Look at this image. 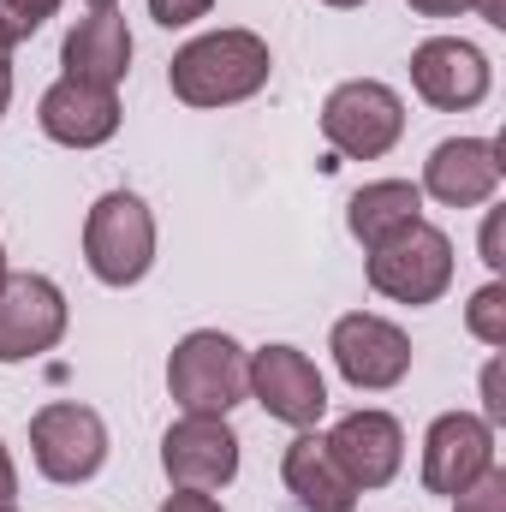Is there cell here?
<instances>
[{"instance_id": "ba28073f", "label": "cell", "mask_w": 506, "mask_h": 512, "mask_svg": "<svg viewBox=\"0 0 506 512\" xmlns=\"http://www.w3.org/2000/svg\"><path fill=\"white\" fill-rule=\"evenodd\" d=\"M245 382H251V393L262 399V411L274 423L310 429L328 411V382H322V370L298 346H262V352H251L245 358Z\"/></svg>"}, {"instance_id": "9a60e30c", "label": "cell", "mask_w": 506, "mask_h": 512, "mask_svg": "<svg viewBox=\"0 0 506 512\" xmlns=\"http://www.w3.org/2000/svg\"><path fill=\"white\" fill-rule=\"evenodd\" d=\"M42 131L66 149H96L120 131V96L114 90H96V84H78V78H60L48 96H42Z\"/></svg>"}, {"instance_id": "7a4b0ae2", "label": "cell", "mask_w": 506, "mask_h": 512, "mask_svg": "<svg viewBox=\"0 0 506 512\" xmlns=\"http://www.w3.org/2000/svg\"><path fill=\"white\" fill-rule=\"evenodd\" d=\"M167 387H173V399H179L191 417H227V411L251 393L239 340L221 334V328L185 334V340L173 346V358H167Z\"/></svg>"}, {"instance_id": "7c38bea8", "label": "cell", "mask_w": 506, "mask_h": 512, "mask_svg": "<svg viewBox=\"0 0 506 512\" xmlns=\"http://www.w3.org/2000/svg\"><path fill=\"white\" fill-rule=\"evenodd\" d=\"M322 441H328L334 465L358 483V495H364V489H387V483L399 477L405 429H399V417H387V411H346Z\"/></svg>"}, {"instance_id": "6da1fadb", "label": "cell", "mask_w": 506, "mask_h": 512, "mask_svg": "<svg viewBox=\"0 0 506 512\" xmlns=\"http://www.w3.org/2000/svg\"><path fill=\"white\" fill-rule=\"evenodd\" d=\"M268 66V42L256 30H209L173 54L167 78L185 108H233L268 84Z\"/></svg>"}, {"instance_id": "4316f807", "label": "cell", "mask_w": 506, "mask_h": 512, "mask_svg": "<svg viewBox=\"0 0 506 512\" xmlns=\"http://www.w3.org/2000/svg\"><path fill=\"white\" fill-rule=\"evenodd\" d=\"M6 102H12V48H0V120H6Z\"/></svg>"}, {"instance_id": "8fae6325", "label": "cell", "mask_w": 506, "mask_h": 512, "mask_svg": "<svg viewBox=\"0 0 506 512\" xmlns=\"http://www.w3.org/2000/svg\"><path fill=\"white\" fill-rule=\"evenodd\" d=\"M495 465V429L471 411H447L423 435V489L429 495H465Z\"/></svg>"}, {"instance_id": "5bb4252c", "label": "cell", "mask_w": 506, "mask_h": 512, "mask_svg": "<svg viewBox=\"0 0 506 512\" xmlns=\"http://www.w3.org/2000/svg\"><path fill=\"white\" fill-rule=\"evenodd\" d=\"M501 185V143L495 137H447L423 161V191L447 209H477Z\"/></svg>"}, {"instance_id": "f546056e", "label": "cell", "mask_w": 506, "mask_h": 512, "mask_svg": "<svg viewBox=\"0 0 506 512\" xmlns=\"http://www.w3.org/2000/svg\"><path fill=\"white\" fill-rule=\"evenodd\" d=\"M90 6H96V12H108V6H114V0H90Z\"/></svg>"}, {"instance_id": "2e32d148", "label": "cell", "mask_w": 506, "mask_h": 512, "mask_svg": "<svg viewBox=\"0 0 506 512\" xmlns=\"http://www.w3.org/2000/svg\"><path fill=\"white\" fill-rule=\"evenodd\" d=\"M60 60H66V78L96 84V90H114V84L126 78V66H131L126 18H120L114 6H108V12H90V18H78V30L66 36Z\"/></svg>"}, {"instance_id": "277c9868", "label": "cell", "mask_w": 506, "mask_h": 512, "mask_svg": "<svg viewBox=\"0 0 506 512\" xmlns=\"http://www.w3.org/2000/svg\"><path fill=\"white\" fill-rule=\"evenodd\" d=\"M370 286L393 304H435L453 286V239L429 221L399 227L370 251Z\"/></svg>"}, {"instance_id": "30bf717a", "label": "cell", "mask_w": 506, "mask_h": 512, "mask_svg": "<svg viewBox=\"0 0 506 512\" xmlns=\"http://www.w3.org/2000/svg\"><path fill=\"white\" fill-rule=\"evenodd\" d=\"M334 364L340 376L358 387V393H381V387H399L411 370V340L405 328H393L387 316L370 310H352L334 322Z\"/></svg>"}, {"instance_id": "d4e9b609", "label": "cell", "mask_w": 506, "mask_h": 512, "mask_svg": "<svg viewBox=\"0 0 506 512\" xmlns=\"http://www.w3.org/2000/svg\"><path fill=\"white\" fill-rule=\"evenodd\" d=\"M483 393H489V417H483V423H501V417H506V399H501V370H489V376H483Z\"/></svg>"}, {"instance_id": "44dd1931", "label": "cell", "mask_w": 506, "mask_h": 512, "mask_svg": "<svg viewBox=\"0 0 506 512\" xmlns=\"http://www.w3.org/2000/svg\"><path fill=\"white\" fill-rule=\"evenodd\" d=\"M453 501H459V512H506V471L489 465V471H483L465 495H453Z\"/></svg>"}, {"instance_id": "5b68a950", "label": "cell", "mask_w": 506, "mask_h": 512, "mask_svg": "<svg viewBox=\"0 0 506 512\" xmlns=\"http://www.w3.org/2000/svg\"><path fill=\"white\" fill-rule=\"evenodd\" d=\"M30 453L48 483H90L108 459V423L78 399H54L30 417Z\"/></svg>"}, {"instance_id": "7402d4cb", "label": "cell", "mask_w": 506, "mask_h": 512, "mask_svg": "<svg viewBox=\"0 0 506 512\" xmlns=\"http://www.w3.org/2000/svg\"><path fill=\"white\" fill-rule=\"evenodd\" d=\"M209 6H215V0H149V18L167 24V30H179V24H197Z\"/></svg>"}, {"instance_id": "603a6c76", "label": "cell", "mask_w": 506, "mask_h": 512, "mask_svg": "<svg viewBox=\"0 0 506 512\" xmlns=\"http://www.w3.org/2000/svg\"><path fill=\"white\" fill-rule=\"evenodd\" d=\"M161 512H227L215 495H203V489H179V495H167Z\"/></svg>"}, {"instance_id": "ffe728a7", "label": "cell", "mask_w": 506, "mask_h": 512, "mask_svg": "<svg viewBox=\"0 0 506 512\" xmlns=\"http://www.w3.org/2000/svg\"><path fill=\"white\" fill-rule=\"evenodd\" d=\"M465 322H471V334H477L483 346H506V286L501 280H489V286L465 304Z\"/></svg>"}, {"instance_id": "4dcf8cb0", "label": "cell", "mask_w": 506, "mask_h": 512, "mask_svg": "<svg viewBox=\"0 0 506 512\" xmlns=\"http://www.w3.org/2000/svg\"><path fill=\"white\" fill-rule=\"evenodd\" d=\"M0 274H6V251H0Z\"/></svg>"}, {"instance_id": "e0dca14e", "label": "cell", "mask_w": 506, "mask_h": 512, "mask_svg": "<svg viewBox=\"0 0 506 512\" xmlns=\"http://www.w3.org/2000/svg\"><path fill=\"white\" fill-rule=\"evenodd\" d=\"M280 471H286V489L298 495V507H304V512H352V507H358V483L334 465L328 441H322V435H310V429L286 447Z\"/></svg>"}, {"instance_id": "8992f818", "label": "cell", "mask_w": 506, "mask_h": 512, "mask_svg": "<svg viewBox=\"0 0 506 512\" xmlns=\"http://www.w3.org/2000/svg\"><path fill=\"white\" fill-rule=\"evenodd\" d=\"M405 131V102L376 84V78H352L322 102V137L346 155V161H376L399 143Z\"/></svg>"}, {"instance_id": "ac0fdd59", "label": "cell", "mask_w": 506, "mask_h": 512, "mask_svg": "<svg viewBox=\"0 0 506 512\" xmlns=\"http://www.w3.org/2000/svg\"><path fill=\"white\" fill-rule=\"evenodd\" d=\"M417 209H423V191H417L411 179H376V185H364V191L346 203V227H352V239H358L364 251H376L381 239H393L399 227L423 221Z\"/></svg>"}, {"instance_id": "cb8c5ba5", "label": "cell", "mask_w": 506, "mask_h": 512, "mask_svg": "<svg viewBox=\"0 0 506 512\" xmlns=\"http://www.w3.org/2000/svg\"><path fill=\"white\" fill-rule=\"evenodd\" d=\"M465 6H477V0H411V12H423V18H453Z\"/></svg>"}, {"instance_id": "f1b7e54d", "label": "cell", "mask_w": 506, "mask_h": 512, "mask_svg": "<svg viewBox=\"0 0 506 512\" xmlns=\"http://www.w3.org/2000/svg\"><path fill=\"white\" fill-rule=\"evenodd\" d=\"M328 6H364V0H328Z\"/></svg>"}, {"instance_id": "52a82bcc", "label": "cell", "mask_w": 506, "mask_h": 512, "mask_svg": "<svg viewBox=\"0 0 506 512\" xmlns=\"http://www.w3.org/2000/svg\"><path fill=\"white\" fill-rule=\"evenodd\" d=\"M66 334V292L48 274H0V364L54 352Z\"/></svg>"}, {"instance_id": "d6986e66", "label": "cell", "mask_w": 506, "mask_h": 512, "mask_svg": "<svg viewBox=\"0 0 506 512\" xmlns=\"http://www.w3.org/2000/svg\"><path fill=\"white\" fill-rule=\"evenodd\" d=\"M54 12H60V0H0V48L30 42Z\"/></svg>"}, {"instance_id": "3957f363", "label": "cell", "mask_w": 506, "mask_h": 512, "mask_svg": "<svg viewBox=\"0 0 506 512\" xmlns=\"http://www.w3.org/2000/svg\"><path fill=\"white\" fill-rule=\"evenodd\" d=\"M84 262L102 286H137L155 262V215L143 209V197L108 191L96 197L90 221H84Z\"/></svg>"}, {"instance_id": "9c48e42d", "label": "cell", "mask_w": 506, "mask_h": 512, "mask_svg": "<svg viewBox=\"0 0 506 512\" xmlns=\"http://www.w3.org/2000/svg\"><path fill=\"white\" fill-rule=\"evenodd\" d=\"M161 465L173 489H227L239 477V435L227 417H179L161 441Z\"/></svg>"}, {"instance_id": "4fadbf2b", "label": "cell", "mask_w": 506, "mask_h": 512, "mask_svg": "<svg viewBox=\"0 0 506 512\" xmlns=\"http://www.w3.org/2000/svg\"><path fill=\"white\" fill-rule=\"evenodd\" d=\"M411 84L429 108L459 114V108H477L489 96V60H483V48H471L459 36H435L411 54Z\"/></svg>"}, {"instance_id": "1f68e13d", "label": "cell", "mask_w": 506, "mask_h": 512, "mask_svg": "<svg viewBox=\"0 0 506 512\" xmlns=\"http://www.w3.org/2000/svg\"><path fill=\"white\" fill-rule=\"evenodd\" d=\"M0 512H12V507H0Z\"/></svg>"}, {"instance_id": "83f0119b", "label": "cell", "mask_w": 506, "mask_h": 512, "mask_svg": "<svg viewBox=\"0 0 506 512\" xmlns=\"http://www.w3.org/2000/svg\"><path fill=\"white\" fill-rule=\"evenodd\" d=\"M477 12H483V24L506 30V0H477Z\"/></svg>"}, {"instance_id": "484cf974", "label": "cell", "mask_w": 506, "mask_h": 512, "mask_svg": "<svg viewBox=\"0 0 506 512\" xmlns=\"http://www.w3.org/2000/svg\"><path fill=\"white\" fill-rule=\"evenodd\" d=\"M12 495H18V471H12V453L0 447V507H12Z\"/></svg>"}]
</instances>
